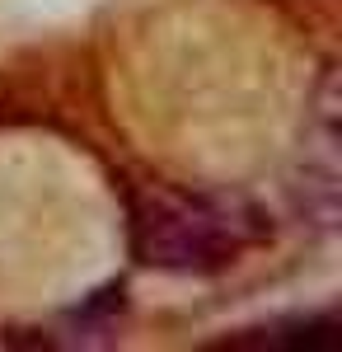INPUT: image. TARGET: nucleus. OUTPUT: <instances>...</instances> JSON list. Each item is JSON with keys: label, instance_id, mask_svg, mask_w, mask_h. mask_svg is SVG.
<instances>
[{"label": "nucleus", "instance_id": "nucleus-1", "mask_svg": "<svg viewBox=\"0 0 342 352\" xmlns=\"http://www.w3.org/2000/svg\"><path fill=\"white\" fill-rule=\"evenodd\" d=\"M249 240H258V226L239 202L174 188H146L132 197V249L150 268L220 272Z\"/></svg>", "mask_w": 342, "mask_h": 352}, {"label": "nucleus", "instance_id": "nucleus-2", "mask_svg": "<svg viewBox=\"0 0 342 352\" xmlns=\"http://www.w3.org/2000/svg\"><path fill=\"white\" fill-rule=\"evenodd\" d=\"M338 71H328L323 85H319V99H315V118L305 127V151H300V212H310L319 226H338V179H342V164H338Z\"/></svg>", "mask_w": 342, "mask_h": 352}, {"label": "nucleus", "instance_id": "nucleus-3", "mask_svg": "<svg viewBox=\"0 0 342 352\" xmlns=\"http://www.w3.org/2000/svg\"><path fill=\"white\" fill-rule=\"evenodd\" d=\"M338 343V320L333 315H310V320H286V324L253 329L244 338H230L225 348H267V352H323Z\"/></svg>", "mask_w": 342, "mask_h": 352}]
</instances>
